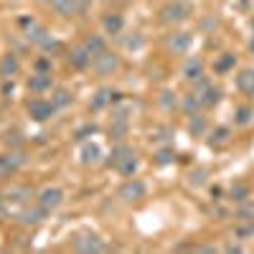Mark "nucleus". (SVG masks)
<instances>
[{
	"label": "nucleus",
	"instance_id": "nucleus-1",
	"mask_svg": "<svg viewBox=\"0 0 254 254\" xmlns=\"http://www.w3.org/2000/svg\"><path fill=\"white\" fill-rule=\"evenodd\" d=\"M193 15V5L188 0H171L160 8V20L163 23H183Z\"/></svg>",
	"mask_w": 254,
	"mask_h": 254
},
{
	"label": "nucleus",
	"instance_id": "nucleus-2",
	"mask_svg": "<svg viewBox=\"0 0 254 254\" xmlns=\"http://www.w3.org/2000/svg\"><path fill=\"white\" fill-rule=\"evenodd\" d=\"M92 69L97 76H110L120 69V56L117 54H110V51H102L99 56L92 59Z\"/></svg>",
	"mask_w": 254,
	"mask_h": 254
},
{
	"label": "nucleus",
	"instance_id": "nucleus-3",
	"mask_svg": "<svg viewBox=\"0 0 254 254\" xmlns=\"http://www.w3.org/2000/svg\"><path fill=\"white\" fill-rule=\"evenodd\" d=\"M145 193H147V188H145V183H142V181H137V178H130L127 183H122V186H120V190H117V196H120L125 203L142 201V198H145Z\"/></svg>",
	"mask_w": 254,
	"mask_h": 254
},
{
	"label": "nucleus",
	"instance_id": "nucleus-4",
	"mask_svg": "<svg viewBox=\"0 0 254 254\" xmlns=\"http://www.w3.org/2000/svg\"><path fill=\"white\" fill-rule=\"evenodd\" d=\"M49 5L61 15H81L87 13L89 0H49Z\"/></svg>",
	"mask_w": 254,
	"mask_h": 254
},
{
	"label": "nucleus",
	"instance_id": "nucleus-5",
	"mask_svg": "<svg viewBox=\"0 0 254 254\" xmlns=\"http://www.w3.org/2000/svg\"><path fill=\"white\" fill-rule=\"evenodd\" d=\"M165 46H168V51H173L176 56H183V54H188L190 46H193V36L186 33V31H176V33H171L165 38Z\"/></svg>",
	"mask_w": 254,
	"mask_h": 254
},
{
	"label": "nucleus",
	"instance_id": "nucleus-6",
	"mask_svg": "<svg viewBox=\"0 0 254 254\" xmlns=\"http://www.w3.org/2000/svg\"><path fill=\"white\" fill-rule=\"evenodd\" d=\"M26 110H28V115H31L36 122H46V120H51L54 112H56L54 104H51V102H44V99H31V102L26 104Z\"/></svg>",
	"mask_w": 254,
	"mask_h": 254
},
{
	"label": "nucleus",
	"instance_id": "nucleus-7",
	"mask_svg": "<svg viewBox=\"0 0 254 254\" xmlns=\"http://www.w3.org/2000/svg\"><path fill=\"white\" fill-rule=\"evenodd\" d=\"M61 201H64V190L56 188V186H46L44 190H38V203L44 206V208H49V211L59 208Z\"/></svg>",
	"mask_w": 254,
	"mask_h": 254
},
{
	"label": "nucleus",
	"instance_id": "nucleus-8",
	"mask_svg": "<svg viewBox=\"0 0 254 254\" xmlns=\"http://www.w3.org/2000/svg\"><path fill=\"white\" fill-rule=\"evenodd\" d=\"M26 165V155L23 153H18V150H10L5 155H0V171H3V176L8 178L10 173H15L18 168H23Z\"/></svg>",
	"mask_w": 254,
	"mask_h": 254
},
{
	"label": "nucleus",
	"instance_id": "nucleus-9",
	"mask_svg": "<svg viewBox=\"0 0 254 254\" xmlns=\"http://www.w3.org/2000/svg\"><path fill=\"white\" fill-rule=\"evenodd\" d=\"M46 214H49V208H44V206H26L23 211L18 214V221L20 224H26V226H36V224H41L46 219Z\"/></svg>",
	"mask_w": 254,
	"mask_h": 254
},
{
	"label": "nucleus",
	"instance_id": "nucleus-10",
	"mask_svg": "<svg viewBox=\"0 0 254 254\" xmlns=\"http://www.w3.org/2000/svg\"><path fill=\"white\" fill-rule=\"evenodd\" d=\"M112 102H120V94H117V92H112L110 87H102V89H97V94L92 97L89 110H92V112H99V110L107 107V104H112Z\"/></svg>",
	"mask_w": 254,
	"mask_h": 254
},
{
	"label": "nucleus",
	"instance_id": "nucleus-11",
	"mask_svg": "<svg viewBox=\"0 0 254 254\" xmlns=\"http://www.w3.org/2000/svg\"><path fill=\"white\" fill-rule=\"evenodd\" d=\"M74 249L76 252H84V254H92V252H104L107 247H104V242L97 237V234H84L74 242Z\"/></svg>",
	"mask_w": 254,
	"mask_h": 254
},
{
	"label": "nucleus",
	"instance_id": "nucleus-12",
	"mask_svg": "<svg viewBox=\"0 0 254 254\" xmlns=\"http://www.w3.org/2000/svg\"><path fill=\"white\" fill-rule=\"evenodd\" d=\"M203 69H206V66H203V59L190 56V59L183 64V79L193 84V81H198V79L203 76Z\"/></svg>",
	"mask_w": 254,
	"mask_h": 254
},
{
	"label": "nucleus",
	"instance_id": "nucleus-13",
	"mask_svg": "<svg viewBox=\"0 0 254 254\" xmlns=\"http://www.w3.org/2000/svg\"><path fill=\"white\" fill-rule=\"evenodd\" d=\"M181 110H183L188 117H190V115H198L201 110H206V107H203V99H201V94H198L196 89H193V92H188V94L181 99Z\"/></svg>",
	"mask_w": 254,
	"mask_h": 254
},
{
	"label": "nucleus",
	"instance_id": "nucleus-14",
	"mask_svg": "<svg viewBox=\"0 0 254 254\" xmlns=\"http://www.w3.org/2000/svg\"><path fill=\"white\" fill-rule=\"evenodd\" d=\"M69 64L74 69H89L92 66V54L84 46H76V49L69 51Z\"/></svg>",
	"mask_w": 254,
	"mask_h": 254
},
{
	"label": "nucleus",
	"instance_id": "nucleus-15",
	"mask_svg": "<svg viewBox=\"0 0 254 254\" xmlns=\"http://www.w3.org/2000/svg\"><path fill=\"white\" fill-rule=\"evenodd\" d=\"M18 71H20V61L15 54H8L0 59V79H13Z\"/></svg>",
	"mask_w": 254,
	"mask_h": 254
},
{
	"label": "nucleus",
	"instance_id": "nucleus-16",
	"mask_svg": "<svg viewBox=\"0 0 254 254\" xmlns=\"http://www.w3.org/2000/svg\"><path fill=\"white\" fill-rule=\"evenodd\" d=\"M51 84H54L51 74H41V71H36L33 76H28V89H31V92H36V94L49 92V89H51Z\"/></svg>",
	"mask_w": 254,
	"mask_h": 254
},
{
	"label": "nucleus",
	"instance_id": "nucleus-17",
	"mask_svg": "<svg viewBox=\"0 0 254 254\" xmlns=\"http://www.w3.org/2000/svg\"><path fill=\"white\" fill-rule=\"evenodd\" d=\"M237 87H239L242 94L254 97V69H242L237 74Z\"/></svg>",
	"mask_w": 254,
	"mask_h": 254
},
{
	"label": "nucleus",
	"instance_id": "nucleus-18",
	"mask_svg": "<svg viewBox=\"0 0 254 254\" xmlns=\"http://www.w3.org/2000/svg\"><path fill=\"white\" fill-rule=\"evenodd\" d=\"M26 38L31 41V44H36V46H44L51 36H49V31H46L44 26H38L36 20H33L31 26H26Z\"/></svg>",
	"mask_w": 254,
	"mask_h": 254
},
{
	"label": "nucleus",
	"instance_id": "nucleus-19",
	"mask_svg": "<svg viewBox=\"0 0 254 254\" xmlns=\"http://www.w3.org/2000/svg\"><path fill=\"white\" fill-rule=\"evenodd\" d=\"M102 26H104V31H107L110 36H117V33H122L125 18H122L120 13H107V15L102 18Z\"/></svg>",
	"mask_w": 254,
	"mask_h": 254
},
{
	"label": "nucleus",
	"instance_id": "nucleus-20",
	"mask_svg": "<svg viewBox=\"0 0 254 254\" xmlns=\"http://www.w3.org/2000/svg\"><path fill=\"white\" fill-rule=\"evenodd\" d=\"M81 46L92 54V59H94V56H99L102 51H107V44H104V38H102V36H97V33H89L87 38H84V44H81Z\"/></svg>",
	"mask_w": 254,
	"mask_h": 254
},
{
	"label": "nucleus",
	"instance_id": "nucleus-21",
	"mask_svg": "<svg viewBox=\"0 0 254 254\" xmlns=\"http://www.w3.org/2000/svg\"><path fill=\"white\" fill-rule=\"evenodd\" d=\"M229 140H231L229 127H216V130L208 132V145L211 147H224V145H229Z\"/></svg>",
	"mask_w": 254,
	"mask_h": 254
},
{
	"label": "nucleus",
	"instance_id": "nucleus-22",
	"mask_svg": "<svg viewBox=\"0 0 254 254\" xmlns=\"http://www.w3.org/2000/svg\"><path fill=\"white\" fill-rule=\"evenodd\" d=\"M249 193H252V188H249V183H244V181H237L234 186L229 188V198L234 201V203L247 201V198H249Z\"/></svg>",
	"mask_w": 254,
	"mask_h": 254
},
{
	"label": "nucleus",
	"instance_id": "nucleus-23",
	"mask_svg": "<svg viewBox=\"0 0 254 254\" xmlns=\"http://www.w3.org/2000/svg\"><path fill=\"white\" fill-rule=\"evenodd\" d=\"M137 165H140V163H137V158H135V153H132V155H127L125 160H120L115 168H117V173H120V176L132 178V176H135V171H137Z\"/></svg>",
	"mask_w": 254,
	"mask_h": 254
},
{
	"label": "nucleus",
	"instance_id": "nucleus-24",
	"mask_svg": "<svg viewBox=\"0 0 254 254\" xmlns=\"http://www.w3.org/2000/svg\"><path fill=\"white\" fill-rule=\"evenodd\" d=\"M234 122H237L239 127L252 125V122H254V107H249V104H242V107H237V110H234Z\"/></svg>",
	"mask_w": 254,
	"mask_h": 254
},
{
	"label": "nucleus",
	"instance_id": "nucleus-25",
	"mask_svg": "<svg viewBox=\"0 0 254 254\" xmlns=\"http://www.w3.org/2000/svg\"><path fill=\"white\" fill-rule=\"evenodd\" d=\"M234 64H237V56H234V54H221V56L214 61V71H216V74H226V71L234 69Z\"/></svg>",
	"mask_w": 254,
	"mask_h": 254
},
{
	"label": "nucleus",
	"instance_id": "nucleus-26",
	"mask_svg": "<svg viewBox=\"0 0 254 254\" xmlns=\"http://www.w3.org/2000/svg\"><path fill=\"white\" fill-rule=\"evenodd\" d=\"M234 219L242 224V221H254V201H242L239 203V208L234 211Z\"/></svg>",
	"mask_w": 254,
	"mask_h": 254
},
{
	"label": "nucleus",
	"instance_id": "nucleus-27",
	"mask_svg": "<svg viewBox=\"0 0 254 254\" xmlns=\"http://www.w3.org/2000/svg\"><path fill=\"white\" fill-rule=\"evenodd\" d=\"M71 102H74V97H71V92H69V89H56V92L51 94V104H54L56 110L69 107Z\"/></svg>",
	"mask_w": 254,
	"mask_h": 254
},
{
	"label": "nucleus",
	"instance_id": "nucleus-28",
	"mask_svg": "<svg viewBox=\"0 0 254 254\" xmlns=\"http://www.w3.org/2000/svg\"><path fill=\"white\" fill-rule=\"evenodd\" d=\"M127 155H132V147L125 145V142H115L112 153H110V165H117L120 160H125Z\"/></svg>",
	"mask_w": 254,
	"mask_h": 254
},
{
	"label": "nucleus",
	"instance_id": "nucleus-29",
	"mask_svg": "<svg viewBox=\"0 0 254 254\" xmlns=\"http://www.w3.org/2000/svg\"><path fill=\"white\" fill-rule=\"evenodd\" d=\"M188 132L193 135V137H198V135H203V132H206V117H201V112H198V115H190Z\"/></svg>",
	"mask_w": 254,
	"mask_h": 254
},
{
	"label": "nucleus",
	"instance_id": "nucleus-30",
	"mask_svg": "<svg viewBox=\"0 0 254 254\" xmlns=\"http://www.w3.org/2000/svg\"><path fill=\"white\" fill-rule=\"evenodd\" d=\"M127 122H120V120H112V125H110V140H115V142H122L125 140V135H127Z\"/></svg>",
	"mask_w": 254,
	"mask_h": 254
},
{
	"label": "nucleus",
	"instance_id": "nucleus-31",
	"mask_svg": "<svg viewBox=\"0 0 254 254\" xmlns=\"http://www.w3.org/2000/svg\"><path fill=\"white\" fill-rule=\"evenodd\" d=\"M97 160H99V147L94 142H87L81 147V163L89 165V163H97Z\"/></svg>",
	"mask_w": 254,
	"mask_h": 254
},
{
	"label": "nucleus",
	"instance_id": "nucleus-32",
	"mask_svg": "<svg viewBox=\"0 0 254 254\" xmlns=\"http://www.w3.org/2000/svg\"><path fill=\"white\" fill-rule=\"evenodd\" d=\"M153 160H155L158 165H171V163L176 160V150H173V147H168V145H165V147H160V150L153 155Z\"/></svg>",
	"mask_w": 254,
	"mask_h": 254
},
{
	"label": "nucleus",
	"instance_id": "nucleus-33",
	"mask_svg": "<svg viewBox=\"0 0 254 254\" xmlns=\"http://www.w3.org/2000/svg\"><path fill=\"white\" fill-rule=\"evenodd\" d=\"M8 198L10 201H26V198H31V188L28 186H15V188H10Z\"/></svg>",
	"mask_w": 254,
	"mask_h": 254
},
{
	"label": "nucleus",
	"instance_id": "nucleus-34",
	"mask_svg": "<svg viewBox=\"0 0 254 254\" xmlns=\"http://www.w3.org/2000/svg\"><path fill=\"white\" fill-rule=\"evenodd\" d=\"M206 176H208V171H206V168H196V171H190V176H188V183L190 186H203L206 183Z\"/></svg>",
	"mask_w": 254,
	"mask_h": 254
},
{
	"label": "nucleus",
	"instance_id": "nucleus-35",
	"mask_svg": "<svg viewBox=\"0 0 254 254\" xmlns=\"http://www.w3.org/2000/svg\"><path fill=\"white\" fill-rule=\"evenodd\" d=\"M158 102H160V107H163V110H173L176 104H178V99H176V94H173V92H163Z\"/></svg>",
	"mask_w": 254,
	"mask_h": 254
},
{
	"label": "nucleus",
	"instance_id": "nucleus-36",
	"mask_svg": "<svg viewBox=\"0 0 254 254\" xmlns=\"http://www.w3.org/2000/svg\"><path fill=\"white\" fill-rule=\"evenodd\" d=\"M237 237H239V239L254 237V221H242V226L237 229Z\"/></svg>",
	"mask_w": 254,
	"mask_h": 254
},
{
	"label": "nucleus",
	"instance_id": "nucleus-37",
	"mask_svg": "<svg viewBox=\"0 0 254 254\" xmlns=\"http://www.w3.org/2000/svg\"><path fill=\"white\" fill-rule=\"evenodd\" d=\"M171 137H173L171 127H160V130H155V135H153V140H158V142H171Z\"/></svg>",
	"mask_w": 254,
	"mask_h": 254
},
{
	"label": "nucleus",
	"instance_id": "nucleus-38",
	"mask_svg": "<svg viewBox=\"0 0 254 254\" xmlns=\"http://www.w3.org/2000/svg\"><path fill=\"white\" fill-rule=\"evenodd\" d=\"M36 71H41V74H51V59H46V56H41V59H36Z\"/></svg>",
	"mask_w": 254,
	"mask_h": 254
},
{
	"label": "nucleus",
	"instance_id": "nucleus-39",
	"mask_svg": "<svg viewBox=\"0 0 254 254\" xmlns=\"http://www.w3.org/2000/svg\"><path fill=\"white\" fill-rule=\"evenodd\" d=\"M94 132H97V127H94V125H84V127H79V130H76V140L84 142V140H87L89 135H94Z\"/></svg>",
	"mask_w": 254,
	"mask_h": 254
},
{
	"label": "nucleus",
	"instance_id": "nucleus-40",
	"mask_svg": "<svg viewBox=\"0 0 254 254\" xmlns=\"http://www.w3.org/2000/svg\"><path fill=\"white\" fill-rule=\"evenodd\" d=\"M41 49H44L46 54H61V51H64V46L59 44V41H56V38H49V41H46V44H44V46H41Z\"/></svg>",
	"mask_w": 254,
	"mask_h": 254
},
{
	"label": "nucleus",
	"instance_id": "nucleus-41",
	"mask_svg": "<svg viewBox=\"0 0 254 254\" xmlns=\"http://www.w3.org/2000/svg\"><path fill=\"white\" fill-rule=\"evenodd\" d=\"M132 115V110L130 107H117L115 112H112V120H120V122H127V117Z\"/></svg>",
	"mask_w": 254,
	"mask_h": 254
},
{
	"label": "nucleus",
	"instance_id": "nucleus-42",
	"mask_svg": "<svg viewBox=\"0 0 254 254\" xmlns=\"http://www.w3.org/2000/svg\"><path fill=\"white\" fill-rule=\"evenodd\" d=\"M13 89H15L13 79H3V97H10V94H13Z\"/></svg>",
	"mask_w": 254,
	"mask_h": 254
},
{
	"label": "nucleus",
	"instance_id": "nucleus-43",
	"mask_svg": "<svg viewBox=\"0 0 254 254\" xmlns=\"http://www.w3.org/2000/svg\"><path fill=\"white\" fill-rule=\"evenodd\" d=\"M142 46V38L135 33V38H127V49H140Z\"/></svg>",
	"mask_w": 254,
	"mask_h": 254
},
{
	"label": "nucleus",
	"instance_id": "nucleus-44",
	"mask_svg": "<svg viewBox=\"0 0 254 254\" xmlns=\"http://www.w3.org/2000/svg\"><path fill=\"white\" fill-rule=\"evenodd\" d=\"M226 252H242L239 244H226Z\"/></svg>",
	"mask_w": 254,
	"mask_h": 254
},
{
	"label": "nucleus",
	"instance_id": "nucleus-45",
	"mask_svg": "<svg viewBox=\"0 0 254 254\" xmlns=\"http://www.w3.org/2000/svg\"><path fill=\"white\" fill-rule=\"evenodd\" d=\"M0 214H3V193H0Z\"/></svg>",
	"mask_w": 254,
	"mask_h": 254
},
{
	"label": "nucleus",
	"instance_id": "nucleus-46",
	"mask_svg": "<svg viewBox=\"0 0 254 254\" xmlns=\"http://www.w3.org/2000/svg\"><path fill=\"white\" fill-rule=\"evenodd\" d=\"M249 49H252V51H254V38H252V41H249Z\"/></svg>",
	"mask_w": 254,
	"mask_h": 254
},
{
	"label": "nucleus",
	"instance_id": "nucleus-47",
	"mask_svg": "<svg viewBox=\"0 0 254 254\" xmlns=\"http://www.w3.org/2000/svg\"><path fill=\"white\" fill-rule=\"evenodd\" d=\"M3 178H5V176H3V171H0V181H3Z\"/></svg>",
	"mask_w": 254,
	"mask_h": 254
},
{
	"label": "nucleus",
	"instance_id": "nucleus-48",
	"mask_svg": "<svg viewBox=\"0 0 254 254\" xmlns=\"http://www.w3.org/2000/svg\"><path fill=\"white\" fill-rule=\"evenodd\" d=\"M252 26H254V20H252Z\"/></svg>",
	"mask_w": 254,
	"mask_h": 254
}]
</instances>
